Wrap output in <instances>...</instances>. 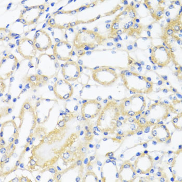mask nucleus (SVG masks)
Segmentation results:
<instances>
[{
    "label": "nucleus",
    "mask_w": 182,
    "mask_h": 182,
    "mask_svg": "<svg viewBox=\"0 0 182 182\" xmlns=\"http://www.w3.org/2000/svg\"><path fill=\"white\" fill-rule=\"evenodd\" d=\"M121 77L125 87L136 94H148L153 90L152 82L141 74L125 70L122 72Z\"/></svg>",
    "instance_id": "obj_1"
},
{
    "label": "nucleus",
    "mask_w": 182,
    "mask_h": 182,
    "mask_svg": "<svg viewBox=\"0 0 182 182\" xmlns=\"http://www.w3.org/2000/svg\"><path fill=\"white\" fill-rule=\"evenodd\" d=\"M119 105L114 101H110L102 109L97 121V125L101 131H114L120 117Z\"/></svg>",
    "instance_id": "obj_2"
},
{
    "label": "nucleus",
    "mask_w": 182,
    "mask_h": 182,
    "mask_svg": "<svg viewBox=\"0 0 182 182\" xmlns=\"http://www.w3.org/2000/svg\"><path fill=\"white\" fill-rule=\"evenodd\" d=\"M119 107L120 112L123 116L136 117L144 112L146 107V102L143 95L135 94L123 99Z\"/></svg>",
    "instance_id": "obj_3"
},
{
    "label": "nucleus",
    "mask_w": 182,
    "mask_h": 182,
    "mask_svg": "<svg viewBox=\"0 0 182 182\" xmlns=\"http://www.w3.org/2000/svg\"><path fill=\"white\" fill-rule=\"evenodd\" d=\"M60 64L54 55L43 53L39 55L37 61V74L46 80L54 75Z\"/></svg>",
    "instance_id": "obj_4"
},
{
    "label": "nucleus",
    "mask_w": 182,
    "mask_h": 182,
    "mask_svg": "<svg viewBox=\"0 0 182 182\" xmlns=\"http://www.w3.org/2000/svg\"><path fill=\"white\" fill-rule=\"evenodd\" d=\"M103 42V38L98 33L91 30L80 31L74 39V44L78 49L89 50L94 49Z\"/></svg>",
    "instance_id": "obj_5"
},
{
    "label": "nucleus",
    "mask_w": 182,
    "mask_h": 182,
    "mask_svg": "<svg viewBox=\"0 0 182 182\" xmlns=\"http://www.w3.org/2000/svg\"><path fill=\"white\" fill-rule=\"evenodd\" d=\"M170 107L166 104L159 102L153 104L147 109L144 114L148 124L153 126L160 123L168 117Z\"/></svg>",
    "instance_id": "obj_6"
},
{
    "label": "nucleus",
    "mask_w": 182,
    "mask_h": 182,
    "mask_svg": "<svg viewBox=\"0 0 182 182\" xmlns=\"http://www.w3.org/2000/svg\"><path fill=\"white\" fill-rule=\"evenodd\" d=\"M92 78L94 81L101 85L109 87L117 81L118 75L112 68L101 67L93 71Z\"/></svg>",
    "instance_id": "obj_7"
},
{
    "label": "nucleus",
    "mask_w": 182,
    "mask_h": 182,
    "mask_svg": "<svg viewBox=\"0 0 182 182\" xmlns=\"http://www.w3.org/2000/svg\"><path fill=\"white\" fill-rule=\"evenodd\" d=\"M151 57L154 64L161 67L168 65L172 58L170 52L162 45L152 47Z\"/></svg>",
    "instance_id": "obj_8"
},
{
    "label": "nucleus",
    "mask_w": 182,
    "mask_h": 182,
    "mask_svg": "<svg viewBox=\"0 0 182 182\" xmlns=\"http://www.w3.org/2000/svg\"><path fill=\"white\" fill-rule=\"evenodd\" d=\"M53 51L57 60L68 62L72 56L74 47L68 41L60 40L55 44Z\"/></svg>",
    "instance_id": "obj_9"
},
{
    "label": "nucleus",
    "mask_w": 182,
    "mask_h": 182,
    "mask_svg": "<svg viewBox=\"0 0 182 182\" xmlns=\"http://www.w3.org/2000/svg\"><path fill=\"white\" fill-rule=\"evenodd\" d=\"M43 6H33L25 8L22 11L19 21L23 24L33 25L38 20L43 10Z\"/></svg>",
    "instance_id": "obj_10"
},
{
    "label": "nucleus",
    "mask_w": 182,
    "mask_h": 182,
    "mask_svg": "<svg viewBox=\"0 0 182 182\" xmlns=\"http://www.w3.org/2000/svg\"><path fill=\"white\" fill-rule=\"evenodd\" d=\"M53 91L55 96L60 100H67L71 98L74 92L70 83L64 79H58L55 82Z\"/></svg>",
    "instance_id": "obj_11"
},
{
    "label": "nucleus",
    "mask_w": 182,
    "mask_h": 182,
    "mask_svg": "<svg viewBox=\"0 0 182 182\" xmlns=\"http://www.w3.org/2000/svg\"><path fill=\"white\" fill-rule=\"evenodd\" d=\"M18 52L24 58L31 60L35 57L37 54V49L35 47L33 40L25 37L20 40L18 45Z\"/></svg>",
    "instance_id": "obj_12"
},
{
    "label": "nucleus",
    "mask_w": 182,
    "mask_h": 182,
    "mask_svg": "<svg viewBox=\"0 0 182 182\" xmlns=\"http://www.w3.org/2000/svg\"><path fill=\"white\" fill-rule=\"evenodd\" d=\"M62 72L64 79L66 81H76L81 75V68L76 62L69 60L63 65Z\"/></svg>",
    "instance_id": "obj_13"
},
{
    "label": "nucleus",
    "mask_w": 182,
    "mask_h": 182,
    "mask_svg": "<svg viewBox=\"0 0 182 182\" xmlns=\"http://www.w3.org/2000/svg\"><path fill=\"white\" fill-rule=\"evenodd\" d=\"M154 165L152 158L148 154H142L134 162V168L137 174H146L152 169Z\"/></svg>",
    "instance_id": "obj_14"
},
{
    "label": "nucleus",
    "mask_w": 182,
    "mask_h": 182,
    "mask_svg": "<svg viewBox=\"0 0 182 182\" xmlns=\"http://www.w3.org/2000/svg\"><path fill=\"white\" fill-rule=\"evenodd\" d=\"M33 42L36 49L41 52H46L51 49L52 45V39L49 35L42 29L36 31Z\"/></svg>",
    "instance_id": "obj_15"
},
{
    "label": "nucleus",
    "mask_w": 182,
    "mask_h": 182,
    "mask_svg": "<svg viewBox=\"0 0 182 182\" xmlns=\"http://www.w3.org/2000/svg\"><path fill=\"white\" fill-rule=\"evenodd\" d=\"M102 106L98 101L90 100L85 102L81 108V114L84 119H94L99 115Z\"/></svg>",
    "instance_id": "obj_16"
},
{
    "label": "nucleus",
    "mask_w": 182,
    "mask_h": 182,
    "mask_svg": "<svg viewBox=\"0 0 182 182\" xmlns=\"http://www.w3.org/2000/svg\"><path fill=\"white\" fill-rule=\"evenodd\" d=\"M18 64L16 57L12 53H8L2 58L1 61V72L3 75L8 76L13 72Z\"/></svg>",
    "instance_id": "obj_17"
},
{
    "label": "nucleus",
    "mask_w": 182,
    "mask_h": 182,
    "mask_svg": "<svg viewBox=\"0 0 182 182\" xmlns=\"http://www.w3.org/2000/svg\"><path fill=\"white\" fill-rule=\"evenodd\" d=\"M152 137L161 143H164L171 139L170 131L166 125L157 124L153 125L152 130Z\"/></svg>",
    "instance_id": "obj_18"
},
{
    "label": "nucleus",
    "mask_w": 182,
    "mask_h": 182,
    "mask_svg": "<svg viewBox=\"0 0 182 182\" xmlns=\"http://www.w3.org/2000/svg\"><path fill=\"white\" fill-rule=\"evenodd\" d=\"M137 173L134 167L129 162H125L120 169V179L122 182H132L136 177Z\"/></svg>",
    "instance_id": "obj_19"
},
{
    "label": "nucleus",
    "mask_w": 182,
    "mask_h": 182,
    "mask_svg": "<svg viewBox=\"0 0 182 182\" xmlns=\"http://www.w3.org/2000/svg\"><path fill=\"white\" fill-rule=\"evenodd\" d=\"M172 123L174 128L178 130H182V114L177 116L172 120Z\"/></svg>",
    "instance_id": "obj_20"
},
{
    "label": "nucleus",
    "mask_w": 182,
    "mask_h": 182,
    "mask_svg": "<svg viewBox=\"0 0 182 182\" xmlns=\"http://www.w3.org/2000/svg\"><path fill=\"white\" fill-rule=\"evenodd\" d=\"M91 178L94 179L97 182L98 181V177L96 176V175L92 172H88L86 175H85L84 177V180L83 181V182H93V179Z\"/></svg>",
    "instance_id": "obj_21"
},
{
    "label": "nucleus",
    "mask_w": 182,
    "mask_h": 182,
    "mask_svg": "<svg viewBox=\"0 0 182 182\" xmlns=\"http://www.w3.org/2000/svg\"><path fill=\"white\" fill-rule=\"evenodd\" d=\"M164 11V9L163 7L158 8L156 11H154V13L152 14L153 17L157 20L160 19L163 16Z\"/></svg>",
    "instance_id": "obj_22"
},
{
    "label": "nucleus",
    "mask_w": 182,
    "mask_h": 182,
    "mask_svg": "<svg viewBox=\"0 0 182 182\" xmlns=\"http://www.w3.org/2000/svg\"><path fill=\"white\" fill-rule=\"evenodd\" d=\"M174 33V31L173 30V29L172 28L171 26H168L166 28V35L168 37H171L172 35H173Z\"/></svg>",
    "instance_id": "obj_23"
},
{
    "label": "nucleus",
    "mask_w": 182,
    "mask_h": 182,
    "mask_svg": "<svg viewBox=\"0 0 182 182\" xmlns=\"http://www.w3.org/2000/svg\"><path fill=\"white\" fill-rule=\"evenodd\" d=\"M172 26H171L173 30L174 31V32H179V30H181V27L179 26V24H173Z\"/></svg>",
    "instance_id": "obj_24"
},
{
    "label": "nucleus",
    "mask_w": 182,
    "mask_h": 182,
    "mask_svg": "<svg viewBox=\"0 0 182 182\" xmlns=\"http://www.w3.org/2000/svg\"><path fill=\"white\" fill-rule=\"evenodd\" d=\"M128 15L131 18H135V13L134 11H133V9H130L128 11Z\"/></svg>",
    "instance_id": "obj_25"
},
{
    "label": "nucleus",
    "mask_w": 182,
    "mask_h": 182,
    "mask_svg": "<svg viewBox=\"0 0 182 182\" xmlns=\"http://www.w3.org/2000/svg\"><path fill=\"white\" fill-rule=\"evenodd\" d=\"M58 124L60 126V127L63 128V127H64V125H65V122H64V121H63V120L60 121V122L58 123Z\"/></svg>",
    "instance_id": "obj_26"
},
{
    "label": "nucleus",
    "mask_w": 182,
    "mask_h": 182,
    "mask_svg": "<svg viewBox=\"0 0 182 182\" xmlns=\"http://www.w3.org/2000/svg\"><path fill=\"white\" fill-rule=\"evenodd\" d=\"M28 179L27 177H22V178H21V179H20V181H21V182H28L29 181V180H28Z\"/></svg>",
    "instance_id": "obj_27"
},
{
    "label": "nucleus",
    "mask_w": 182,
    "mask_h": 182,
    "mask_svg": "<svg viewBox=\"0 0 182 182\" xmlns=\"http://www.w3.org/2000/svg\"><path fill=\"white\" fill-rule=\"evenodd\" d=\"M7 156H6V155H4L3 157H2V158H1V163H2V162H3L4 161H5L6 159H7Z\"/></svg>",
    "instance_id": "obj_28"
},
{
    "label": "nucleus",
    "mask_w": 182,
    "mask_h": 182,
    "mask_svg": "<svg viewBox=\"0 0 182 182\" xmlns=\"http://www.w3.org/2000/svg\"><path fill=\"white\" fill-rule=\"evenodd\" d=\"M6 151V150L5 148H4V147L1 148V149L0 150V152H1V154H5Z\"/></svg>",
    "instance_id": "obj_29"
},
{
    "label": "nucleus",
    "mask_w": 182,
    "mask_h": 182,
    "mask_svg": "<svg viewBox=\"0 0 182 182\" xmlns=\"http://www.w3.org/2000/svg\"><path fill=\"white\" fill-rule=\"evenodd\" d=\"M49 171L51 172L52 174H55L56 173V170L54 168H50L49 169Z\"/></svg>",
    "instance_id": "obj_30"
},
{
    "label": "nucleus",
    "mask_w": 182,
    "mask_h": 182,
    "mask_svg": "<svg viewBox=\"0 0 182 182\" xmlns=\"http://www.w3.org/2000/svg\"><path fill=\"white\" fill-rule=\"evenodd\" d=\"M5 144V141L2 139H1V146H3V145H4Z\"/></svg>",
    "instance_id": "obj_31"
},
{
    "label": "nucleus",
    "mask_w": 182,
    "mask_h": 182,
    "mask_svg": "<svg viewBox=\"0 0 182 182\" xmlns=\"http://www.w3.org/2000/svg\"><path fill=\"white\" fill-rule=\"evenodd\" d=\"M30 164H31V166H33L35 164V161L33 160V159H32L30 161Z\"/></svg>",
    "instance_id": "obj_32"
},
{
    "label": "nucleus",
    "mask_w": 182,
    "mask_h": 182,
    "mask_svg": "<svg viewBox=\"0 0 182 182\" xmlns=\"http://www.w3.org/2000/svg\"><path fill=\"white\" fill-rule=\"evenodd\" d=\"M19 179L18 178H15L13 179H12V181H11V182H19Z\"/></svg>",
    "instance_id": "obj_33"
},
{
    "label": "nucleus",
    "mask_w": 182,
    "mask_h": 182,
    "mask_svg": "<svg viewBox=\"0 0 182 182\" xmlns=\"http://www.w3.org/2000/svg\"><path fill=\"white\" fill-rule=\"evenodd\" d=\"M128 50H131V49H133V46L132 45H129L128 47Z\"/></svg>",
    "instance_id": "obj_34"
},
{
    "label": "nucleus",
    "mask_w": 182,
    "mask_h": 182,
    "mask_svg": "<svg viewBox=\"0 0 182 182\" xmlns=\"http://www.w3.org/2000/svg\"><path fill=\"white\" fill-rule=\"evenodd\" d=\"M166 16L167 17L170 16V12H169L168 11H167L166 12Z\"/></svg>",
    "instance_id": "obj_35"
},
{
    "label": "nucleus",
    "mask_w": 182,
    "mask_h": 182,
    "mask_svg": "<svg viewBox=\"0 0 182 182\" xmlns=\"http://www.w3.org/2000/svg\"><path fill=\"white\" fill-rule=\"evenodd\" d=\"M13 141H14V138L12 137H11L9 139V142H13Z\"/></svg>",
    "instance_id": "obj_36"
},
{
    "label": "nucleus",
    "mask_w": 182,
    "mask_h": 182,
    "mask_svg": "<svg viewBox=\"0 0 182 182\" xmlns=\"http://www.w3.org/2000/svg\"><path fill=\"white\" fill-rule=\"evenodd\" d=\"M60 177H61V175H60V174H58L57 175V177H56V179H57L58 180H59V179H60Z\"/></svg>",
    "instance_id": "obj_37"
},
{
    "label": "nucleus",
    "mask_w": 182,
    "mask_h": 182,
    "mask_svg": "<svg viewBox=\"0 0 182 182\" xmlns=\"http://www.w3.org/2000/svg\"><path fill=\"white\" fill-rule=\"evenodd\" d=\"M19 164H20V162H19V161H17L16 163V166H19Z\"/></svg>",
    "instance_id": "obj_38"
},
{
    "label": "nucleus",
    "mask_w": 182,
    "mask_h": 182,
    "mask_svg": "<svg viewBox=\"0 0 182 182\" xmlns=\"http://www.w3.org/2000/svg\"><path fill=\"white\" fill-rule=\"evenodd\" d=\"M29 150H30V148L29 147H27L26 148V152H28Z\"/></svg>",
    "instance_id": "obj_39"
},
{
    "label": "nucleus",
    "mask_w": 182,
    "mask_h": 182,
    "mask_svg": "<svg viewBox=\"0 0 182 182\" xmlns=\"http://www.w3.org/2000/svg\"><path fill=\"white\" fill-rule=\"evenodd\" d=\"M30 139H30V137H28V138L27 139V141L28 143H29V142H30V141H31Z\"/></svg>",
    "instance_id": "obj_40"
},
{
    "label": "nucleus",
    "mask_w": 182,
    "mask_h": 182,
    "mask_svg": "<svg viewBox=\"0 0 182 182\" xmlns=\"http://www.w3.org/2000/svg\"><path fill=\"white\" fill-rule=\"evenodd\" d=\"M8 160H9V158H7V159H6L5 160V163H7V162H8Z\"/></svg>",
    "instance_id": "obj_41"
},
{
    "label": "nucleus",
    "mask_w": 182,
    "mask_h": 182,
    "mask_svg": "<svg viewBox=\"0 0 182 182\" xmlns=\"http://www.w3.org/2000/svg\"><path fill=\"white\" fill-rule=\"evenodd\" d=\"M20 167L23 168V167H24V164H20Z\"/></svg>",
    "instance_id": "obj_42"
},
{
    "label": "nucleus",
    "mask_w": 182,
    "mask_h": 182,
    "mask_svg": "<svg viewBox=\"0 0 182 182\" xmlns=\"http://www.w3.org/2000/svg\"><path fill=\"white\" fill-rule=\"evenodd\" d=\"M33 141H30V145H32V144Z\"/></svg>",
    "instance_id": "obj_43"
}]
</instances>
